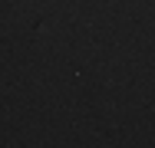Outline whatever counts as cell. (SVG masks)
I'll list each match as a JSON object with an SVG mask.
<instances>
[]
</instances>
